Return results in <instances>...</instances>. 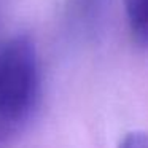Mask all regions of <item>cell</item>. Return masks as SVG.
I'll list each match as a JSON object with an SVG mask.
<instances>
[{
  "mask_svg": "<svg viewBox=\"0 0 148 148\" xmlns=\"http://www.w3.org/2000/svg\"><path fill=\"white\" fill-rule=\"evenodd\" d=\"M40 99V65L26 34L0 42V148L13 143L32 119Z\"/></svg>",
  "mask_w": 148,
  "mask_h": 148,
  "instance_id": "6da1fadb",
  "label": "cell"
},
{
  "mask_svg": "<svg viewBox=\"0 0 148 148\" xmlns=\"http://www.w3.org/2000/svg\"><path fill=\"white\" fill-rule=\"evenodd\" d=\"M118 148H148V134L131 132L121 140Z\"/></svg>",
  "mask_w": 148,
  "mask_h": 148,
  "instance_id": "277c9868",
  "label": "cell"
},
{
  "mask_svg": "<svg viewBox=\"0 0 148 148\" xmlns=\"http://www.w3.org/2000/svg\"><path fill=\"white\" fill-rule=\"evenodd\" d=\"M107 0H70L69 19L80 32H89L99 23Z\"/></svg>",
  "mask_w": 148,
  "mask_h": 148,
  "instance_id": "7a4b0ae2",
  "label": "cell"
},
{
  "mask_svg": "<svg viewBox=\"0 0 148 148\" xmlns=\"http://www.w3.org/2000/svg\"><path fill=\"white\" fill-rule=\"evenodd\" d=\"M124 11L131 37L148 48V0H124Z\"/></svg>",
  "mask_w": 148,
  "mask_h": 148,
  "instance_id": "3957f363",
  "label": "cell"
}]
</instances>
